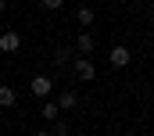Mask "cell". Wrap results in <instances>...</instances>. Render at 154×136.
Here are the masks:
<instances>
[{
    "label": "cell",
    "mask_w": 154,
    "mask_h": 136,
    "mask_svg": "<svg viewBox=\"0 0 154 136\" xmlns=\"http://www.w3.org/2000/svg\"><path fill=\"white\" fill-rule=\"evenodd\" d=\"M72 72H75L79 79H86V82H90V79H97V68H93L90 57H75V61H72Z\"/></svg>",
    "instance_id": "obj_1"
},
{
    "label": "cell",
    "mask_w": 154,
    "mask_h": 136,
    "mask_svg": "<svg viewBox=\"0 0 154 136\" xmlns=\"http://www.w3.org/2000/svg\"><path fill=\"white\" fill-rule=\"evenodd\" d=\"M108 61H111V68H125L133 61V54H129V47H115V50L108 54Z\"/></svg>",
    "instance_id": "obj_2"
},
{
    "label": "cell",
    "mask_w": 154,
    "mask_h": 136,
    "mask_svg": "<svg viewBox=\"0 0 154 136\" xmlns=\"http://www.w3.org/2000/svg\"><path fill=\"white\" fill-rule=\"evenodd\" d=\"M18 47H22V36L18 32H0V50L4 54H14Z\"/></svg>",
    "instance_id": "obj_3"
},
{
    "label": "cell",
    "mask_w": 154,
    "mask_h": 136,
    "mask_svg": "<svg viewBox=\"0 0 154 136\" xmlns=\"http://www.w3.org/2000/svg\"><path fill=\"white\" fill-rule=\"evenodd\" d=\"M50 86H54V82H50V79H47V75H36V79H32V82H29V90H32V93H36V97H47V93H50Z\"/></svg>",
    "instance_id": "obj_4"
},
{
    "label": "cell",
    "mask_w": 154,
    "mask_h": 136,
    "mask_svg": "<svg viewBox=\"0 0 154 136\" xmlns=\"http://www.w3.org/2000/svg\"><path fill=\"white\" fill-rule=\"evenodd\" d=\"M75 100H79L75 90H65V93H57V100H54V104H57V111H68V107H75Z\"/></svg>",
    "instance_id": "obj_5"
},
{
    "label": "cell",
    "mask_w": 154,
    "mask_h": 136,
    "mask_svg": "<svg viewBox=\"0 0 154 136\" xmlns=\"http://www.w3.org/2000/svg\"><path fill=\"white\" fill-rule=\"evenodd\" d=\"M75 50H82V57H90V50H93V39H90V36L82 32V36L75 39Z\"/></svg>",
    "instance_id": "obj_6"
},
{
    "label": "cell",
    "mask_w": 154,
    "mask_h": 136,
    "mask_svg": "<svg viewBox=\"0 0 154 136\" xmlns=\"http://www.w3.org/2000/svg\"><path fill=\"white\" fill-rule=\"evenodd\" d=\"M54 61H57V65H68V61H72V47H57V50H54Z\"/></svg>",
    "instance_id": "obj_7"
},
{
    "label": "cell",
    "mask_w": 154,
    "mask_h": 136,
    "mask_svg": "<svg viewBox=\"0 0 154 136\" xmlns=\"http://www.w3.org/2000/svg\"><path fill=\"white\" fill-rule=\"evenodd\" d=\"M14 104V90L11 86H0V107H11Z\"/></svg>",
    "instance_id": "obj_8"
},
{
    "label": "cell",
    "mask_w": 154,
    "mask_h": 136,
    "mask_svg": "<svg viewBox=\"0 0 154 136\" xmlns=\"http://www.w3.org/2000/svg\"><path fill=\"white\" fill-rule=\"evenodd\" d=\"M39 115H43V118H50V122H54V118H57V104H39Z\"/></svg>",
    "instance_id": "obj_9"
},
{
    "label": "cell",
    "mask_w": 154,
    "mask_h": 136,
    "mask_svg": "<svg viewBox=\"0 0 154 136\" xmlns=\"http://www.w3.org/2000/svg\"><path fill=\"white\" fill-rule=\"evenodd\" d=\"M75 22L90 25V22H93V11H90V7H79V11H75Z\"/></svg>",
    "instance_id": "obj_10"
},
{
    "label": "cell",
    "mask_w": 154,
    "mask_h": 136,
    "mask_svg": "<svg viewBox=\"0 0 154 136\" xmlns=\"http://www.w3.org/2000/svg\"><path fill=\"white\" fill-rule=\"evenodd\" d=\"M39 4H43V7H47V11H57V7H61V4H65V0H39Z\"/></svg>",
    "instance_id": "obj_11"
},
{
    "label": "cell",
    "mask_w": 154,
    "mask_h": 136,
    "mask_svg": "<svg viewBox=\"0 0 154 136\" xmlns=\"http://www.w3.org/2000/svg\"><path fill=\"white\" fill-rule=\"evenodd\" d=\"M50 136H68V122H57V129H54Z\"/></svg>",
    "instance_id": "obj_12"
},
{
    "label": "cell",
    "mask_w": 154,
    "mask_h": 136,
    "mask_svg": "<svg viewBox=\"0 0 154 136\" xmlns=\"http://www.w3.org/2000/svg\"><path fill=\"white\" fill-rule=\"evenodd\" d=\"M151 22H154V0H151Z\"/></svg>",
    "instance_id": "obj_13"
},
{
    "label": "cell",
    "mask_w": 154,
    "mask_h": 136,
    "mask_svg": "<svg viewBox=\"0 0 154 136\" xmlns=\"http://www.w3.org/2000/svg\"><path fill=\"white\" fill-rule=\"evenodd\" d=\"M32 136H50V133H32Z\"/></svg>",
    "instance_id": "obj_14"
},
{
    "label": "cell",
    "mask_w": 154,
    "mask_h": 136,
    "mask_svg": "<svg viewBox=\"0 0 154 136\" xmlns=\"http://www.w3.org/2000/svg\"><path fill=\"white\" fill-rule=\"evenodd\" d=\"M4 7H7V4H4V0H0V11H4Z\"/></svg>",
    "instance_id": "obj_15"
}]
</instances>
